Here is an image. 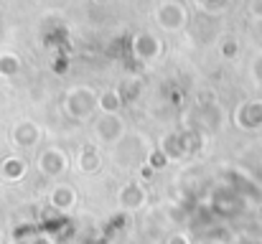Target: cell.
I'll use <instances>...</instances> for the list:
<instances>
[{
    "mask_svg": "<svg viewBox=\"0 0 262 244\" xmlns=\"http://www.w3.org/2000/svg\"><path fill=\"white\" fill-rule=\"evenodd\" d=\"M97 104L102 107L104 115H117V109H120V94H115V92H104V94L97 99Z\"/></svg>",
    "mask_w": 262,
    "mask_h": 244,
    "instance_id": "obj_10",
    "label": "cell"
},
{
    "mask_svg": "<svg viewBox=\"0 0 262 244\" xmlns=\"http://www.w3.org/2000/svg\"><path fill=\"white\" fill-rule=\"evenodd\" d=\"M74 204H77V191H74L72 186L61 183V186H56V188L51 191V206H54L56 211H72Z\"/></svg>",
    "mask_w": 262,
    "mask_h": 244,
    "instance_id": "obj_8",
    "label": "cell"
},
{
    "mask_svg": "<svg viewBox=\"0 0 262 244\" xmlns=\"http://www.w3.org/2000/svg\"><path fill=\"white\" fill-rule=\"evenodd\" d=\"M67 109H69V115L72 117H77V120H87L89 115L97 109V97L89 92V89H77V92H72L69 94V99H67Z\"/></svg>",
    "mask_w": 262,
    "mask_h": 244,
    "instance_id": "obj_3",
    "label": "cell"
},
{
    "mask_svg": "<svg viewBox=\"0 0 262 244\" xmlns=\"http://www.w3.org/2000/svg\"><path fill=\"white\" fill-rule=\"evenodd\" d=\"M94 132L102 145H117L125 138V120L120 115H102L94 125Z\"/></svg>",
    "mask_w": 262,
    "mask_h": 244,
    "instance_id": "obj_1",
    "label": "cell"
},
{
    "mask_svg": "<svg viewBox=\"0 0 262 244\" xmlns=\"http://www.w3.org/2000/svg\"><path fill=\"white\" fill-rule=\"evenodd\" d=\"M38 140H41V127H38L36 122L23 120V122H18V125L13 127V143H15V148L28 150V148H36Z\"/></svg>",
    "mask_w": 262,
    "mask_h": 244,
    "instance_id": "obj_4",
    "label": "cell"
},
{
    "mask_svg": "<svg viewBox=\"0 0 262 244\" xmlns=\"http://www.w3.org/2000/svg\"><path fill=\"white\" fill-rule=\"evenodd\" d=\"M67 168H69V158H67V153H64L61 148L49 145L46 150L38 153V170H41L46 178H56V175L67 173Z\"/></svg>",
    "mask_w": 262,
    "mask_h": 244,
    "instance_id": "obj_2",
    "label": "cell"
},
{
    "mask_svg": "<svg viewBox=\"0 0 262 244\" xmlns=\"http://www.w3.org/2000/svg\"><path fill=\"white\" fill-rule=\"evenodd\" d=\"M234 122H237V127H242V130H257V127H262V102L245 104V107L234 115Z\"/></svg>",
    "mask_w": 262,
    "mask_h": 244,
    "instance_id": "obj_6",
    "label": "cell"
},
{
    "mask_svg": "<svg viewBox=\"0 0 262 244\" xmlns=\"http://www.w3.org/2000/svg\"><path fill=\"white\" fill-rule=\"evenodd\" d=\"M77 168H79L82 173H87V175L99 173V168H102L99 148H97V145H92V143L82 145V148H79V156H77Z\"/></svg>",
    "mask_w": 262,
    "mask_h": 244,
    "instance_id": "obj_7",
    "label": "cell"
},
{
    "mask_svg": "<svg viewBox=\"0 0 262 244\" xmlns=\"http://www.w3.org/2000/svg\"><path fill=\"white\" fill-rule=\"evenodd\" d=\"M140 175H143L145 181H150V178L156 175V170H153V168H150L148 163H143V165H140Z\"/></svg>",
    "mask_w": 262,
    "mask_h": 244,
    "instance_id": "obj_11",
    "label": "cell"
},
{
    "mask_svg": "<svg viewBox=\"0 0 262 244\" xmlns=\"http://www.w3.org/2000/svg\"><path fill=\"white\" fill-rule=\"evenodd\" d=\"M0 170H3V178H5V181H20V178L26 175V161L10 156V158L3 161Z\"/></svg>",
    "mask_w": 262,
    "mask_h": 244,
    "instance_id": "obj_9",
    "label": "cell"
},
{
    "mask_svg": "<svg viewBox=\"0 0 262 244\" xmlns=\"http://www.w3.org/2000/svg\"><path fill=\"white\" fill-rule=\"evenodd\" d=\"M117 201H120V206H122L125 211H135V209H140V206L145 204V188H143V183L133 181V183L122 186Z\"/></svg>",
    "mask_w": 262,
    "mask_h": 244,
    "instance_id": "obj_5",
    "label": "cell"
},
{
    "mask_svg": "<svg viewBox=\"0 0 262 244\" xmlns=\"http://www.w3.org/2000/svg\"><path fill=\"white\" fill-rule=\"evenodd\" d=\"M168 244H191V242H188L186 234H171V237H168Z\"/></svg>",
    "mask_w": 262,
    "mask_h": 244,
    "instance_id": "obj_12",
    "label": "cell"
}]
</instances>
